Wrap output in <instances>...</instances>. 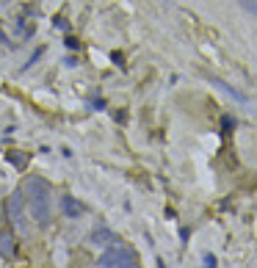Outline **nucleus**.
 Returning a JSON list of instances; mask_svg holds the SVG:
<instances>
[{"instance_id":"nucleus-1","label":"nucleus","mask_w":257,"mask_h":268,"mask_svg":"<svg viewBox=\"0 0 257 268\" xmlns=\"http://www.w3.org/2000/svg\"><path fill=\"white\" fill-rule=\"evenodd\" d=\"M22 188H25V194H28L31 213H33V219H36V224L47 227V221H50V185L39 177H28Z\"/></svg>"},{"instance_id":"nucleus-2","label":"nucleus","mask_w":257,"mask_h":268,"mask_svg":"<svg viewBox=\"0 0 257 268\" xmlns=\"http://www.w3.org/2000/svg\"><path fill=\"white\" fill-rule=\"evenodd\" d=\"M127 257H133V252H127V249H122V246L108 249V252L100 257V268H116L119 263H125Z\"/></svg>"},{"instance_id":"nucleus-3","label":"nucleus","mask_w":257,"mask_h":268,"mask_svg":"<svg viewBox=\"0 0 257 268\" xmlns=\"http://www.w3.org/2000/svg\"><path fill=\"white\" fill-rule=\"evenodd\" d=\"M61 210L69 216V219H80V216L86 213V205L83 202H78L75 196H64L61 199Z\"/></svg>"},{"instance_id":"nucleus-4","label":"nucleus","mask_w":257,"mask_h":268,"mask_svg":"<svg viewBox=\"0 0 257 268\" xmlns=\"http://www.w3.org/2000/svg\"><path fill=\"white\" fill-rule=\"evenodd\" d=\"M6 207H9V219L20 227L22 224V194H11L9 202H6Z\"/></svg>"},{"instance_id":"nucleus-5","label":"nucleus","mask_w":257,"mask_h":268,"mask_svg":"<svg viewBox=\"0 0 257 268\" xmlns=\"http://www.w3.org/2000/svg\"><path fill=\"white\" fill-rule=\"evenodd\" d=\"M0 254L3 257H17V243L11 232H0Z\"/></svg>"},{"instance_id":"nucleus-6","label":"nucleus","mask_w":257,"mask_h":268,"mask_svg":"<svg viewBox=\"0 0 257 268\" xmlns=\"http://www.w3.org/2000/svg\"><path fill=\"white\" fill-rule=\"evenodd\" d=\"M114 238H116V235H114L111 230H97L94 235H91V243H97V246H105V243H111Z\"/></svg>"},{"instance_id":"nucleus-7","label":"nucleus","mask_w":257,"mask_h":268,"mask_svg":"<svg viewBox=\"0 0 257 268\" xmlns=\"http://www.w3.org/2000/svg\"><path fill=\"white\" fill-rule=\"evenodd\" d=\"M238 3H241L243 9H246L249 14H252V17H257V0H238Z\"/></svg>"},{"instance_id":"nucleus-8","label":"nucleus","mask_w":257,"mask_h":268,"mask_svg":"<svg viewBox=\"0 0 257 268\" xmlns=\"http://www.w3.org/2000/svg\"><path fill=\"white\" fill-rule=\"evenodd\" d=\"M116 268H138V260H136V254H133V257H127L125 263H119Z\"/></svg>"},{"instance_id":"nucleus-9","label":"nucleus","mask_w":257,"mask_h":268,"mask_svg":"<svg viewBox=\"0 0 257 268\" xmlns=\"http://www.w3.org/2000/svg\"><path fill=\"white\" fill-rule=\"evenodd\" d=\"M9 160H14V163H28V158H20V155H9Z\"/></svg>"},{"instance_id":"nucleus-10","label":"nucleus","mask_w":257,"mask_h":268,"mask_svg":"<svg viewBox=\"0 0 257 268\" xmlns=\"http://www.w3.org/2000/svg\"><path fill=\"white\" fill-rule=\"evenodd\" d=\"M0 232H3V230H0Z\"/></svg>"}]
</instances>
